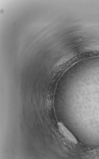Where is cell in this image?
Listing matches in <instances>:
<instances>
[{"label": "cell", "mask_w": 99, "mask_h": 159, "mask_svg": "<svg viewBox=\"0 0 99 159\" xmlns=\"http://www.w3.org/2000/svg\"><path fill=\"white\" fill-rule=\"evenodd\" d=\"M58 125L59 130L68 141L74 144L78 143V141L75 137L63 123L59 122L58 123Z\"/></svg>", "instance_id": "6da1fadb"}]
</instances>
